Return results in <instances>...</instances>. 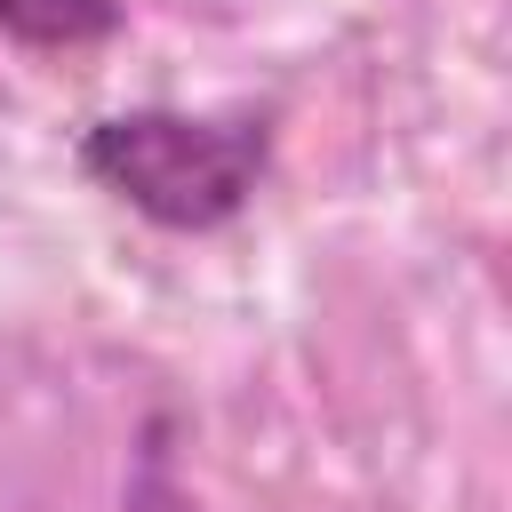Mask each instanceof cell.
<instances>
[{"mask_svg":"<svg viewBox=\"0 0 512 512\" xmlns=\"http://www.w3.org/2000/svg\"><path fill=\"white\" fill-rule=\"evenodd\" d=\"M72 160L128 216L192 240V232H224L256 200V184L272 168V112H256V104H232V112L136 104V112L88 120Z\"/></svg>","mask_w":512,"mask_h":512,"instance_id":"obj_1","label":"cell"},{"mask_svg":"<svg viewBox=\"0 0 512 512\" xmlns=\"http://www.w3.org/2000/svg\"><path fill=\"white\" fill-rule=\"evenodd\" d=\"M120 24H128V0H0V40H16L32 56L96 48Z\"/></svg>","mask_w":512,"mask_h":512,"instance_id":"obj_2","label":"cell"}]
</instances>
